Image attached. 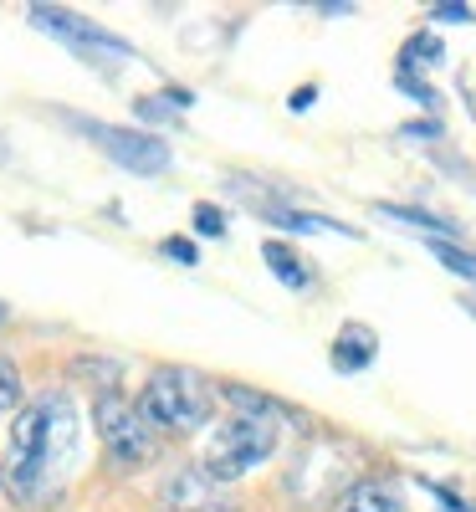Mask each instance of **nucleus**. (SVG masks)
I'll use <instances>...</instances> for the list:
<instances>
[{
  "label": "nucleus",
  "instance_id": "obj_1",
  "mask_svg": "<svg viewBox=\"0 0 476 512\" xmlns=\"http://www.w3.org/2000/svg\"><path fill=\"white\" fill-rule=\"evenodd\" d=\"M82 451H88V436H82L77 400L67 390H41L11 415L6 456H0V492L21 512H47L77 477Z\"/></svg>",
  "mask_w": 476,
  "mask_h": 512
},
{
  "label": "nucleus",
  "instance_id": "obj_2",
  "mask_svg": "<svg viewBox=\"0 0 476 512\" xmlns=\"http://www.w3.org/2000/svg\"><path fill=\"white\" fill-rule=\"evenodd\" d=\"M215 384L200 374V369H185V364H159L144 390L134 395L144 425L159 436V441H185V436H200L205 425L215 420Z\"/></svg>",
  "mask_w": 476,
  "mask_h": 512
},
{
  "label": "nucleus",
  "instance_id": "obj_3",
  "mask_svg": "<svg viewBox=\"0 0 476 512\" xmlns=\"http://www.w3.org/2000/svg\"><path fill=\"white\" fill-rule=\"evenodd\" d=\"M282 446V425L277 420H262V415H226L215 420V431L205 436V451H200V472L215 477L221 487L251 477L256 466H267Z\"/></svg>",
  "mask_w": 476,
  "mask_h": 512
},
{
  "label": "nucleus",
  "instance_id": "obj_4",
  "mask_svg": "<svg viewBox=\"0 0 476 512\" xmlns=\"http://www.w3.org/2000/svg\"><path fill=\"white\" fill-rule=\"evenodd\" d=\"M93 431H98L103 451L113 456V466H123V472H144V466H154L164 456V441L144 425L134 395H123L118 384L93 395Z\"/></svg>",
  "mask_w": 476,
  "mask_h": 512
},
{
  "label": "nucleus",
  "instance_id": "obj_5",
  "mask_svg": "<svg viewBox=\"0 0 476 512\" xmlns=\"http://www.w3.org/2000/svg\"><path fill=\"white\" fill-rule=\"evenodd\" d=\"M62 123H72V134H82L98 154H108L113 164L134 169V175H164L175 164V149L169 139L149 134V128H118V123H103V118H77V113H62Z\"/></svg>",
  "mask_w": 476,
  "mask_h": 512
},
{
  "label": "nucleus",
  "instance_id": "obj_6",
  "mask_svg": "<svg viewBox=\"0 0 476 512\" xmlns=\"http://www.w3.org/2000/svg\"><path fill=\"white\" fill-rule=\"evenodd\" d=\"M26 16H31L36 31L57 36L62 47H72L82 62H93V67H103V62H108V67H123L128 57H134V47H128L123 36H113L108 26L77 16V11H67V6H31Z\"/></svg>",
  "mask_w": 476,
  "mask_h": 512
},
{
  "label": "nucleus",
  "instance_id": "obj_7",
  "mask_svg": "<svg viewBox=\"0 0 476 512\" xmlns=\"http://www.w3.org/2000/svg\"><path fill=\"white\" fill-rule=\"evenodd\" d=\"M159 507L164 512H246L231 487H221L215 477L200 472V461L169 466L164 482H159Z\"/></svg>",
  "mask_w": 476,
  "mask_h": 512
},
{
  "label": "nucleus",
  "instance_id": "obj_8",
  "mask_svg": "<svg viewBox=\"0 0 476 512\" xmlns=\"http://www.w3.org/2000/svg\"><path fill=\"white\" fill-rule=\"evenodd\" d=\"M333 512H410L395 477H354L333 497Z\"/></svg>",
  "mask_w": 476,
  "mask_h": 512
},
{
  "label": "nucleus",
  "instance_id": "obj_9",
  "mask_svg": "<svg viewBox=\"0 0 476 512\" xmlns=\"http://www.w3.org/2000/svg\"><path fill=\"white\" fill-rule=\"evenodd\" d=\"M374 359H379V333L369 323H343L338 338H333V349H328V364L338 374H364Z\"/></svg>",
  "mask_w": 476,
  "mask_h": 512
},
{
  "label": "nucleus",
  "instance_id": "obj_10",
  "mask_svg": "<svg viewBox=\"0 0 476 512\" xmlns=\"http://www.w3.org/2000/svg\"><path fill=\"white\" fill-rule=\"evenodd\" d=\"M215 395H221L236 415H262V420H308L297 405H287V400H277V395H267V390H251V384H236V379H226V384H215Z\"/></svg>",
  "mask_w": 476,
  "mask_h": 512
},
{
  "label": "nucleus",
  "instance_id": "obj_11",
  "mask_svg": "<svg viewBox=\"0 0 476 512\" xmlns=\"http://www.w3.org/2000/svg\"><path fill=\"white\" fill-rule=\"evenodd\" d=\"M256 210H262V221H272L277 231H292V236H318V231L359 236L354 226H343V221H333V216H318V210H297V205H287V200H262Z\"/></svg>",
  "mask_w": 476,
  "mask_h": 512
},
{
  "label": "nucleus",
  "instance_id": "obj_12",
  "mask_svg": "<svg viewBox=\"0 0 476 512\" xmlns=\"http://www.w3.org/2000/svg\"><path fill=\"white\" fill-rule=\"evenodd\" d=\"M262 262L287 292H313L318 287V272L308 267V256H302L297 246H287V241H277V236L262 241Z\"/></svg>",
  "mask_w": 476,
  "mask_h": 512
},
{
  "label": "nucleus",
  "instance_id": "obj_13",
  "mask_svg": "<svg viewBox=\"0 0 476 512\" xmlns=\"http://www.w3.org/2000/svg\"><path fill=\"white\" fill-rule=\"evenodd\" d=\"M374 216H384V221H395V226H410V231H425L430 241H461V226L456 221H446V216H430V210H420V205H374Z\"/></svg>",
  "mask_w": 476,
  "mask_h": 512
},
{
  "label": "nucleus",
  "instance_id": "obj_14",
  "mask_svg": "<svg viewBox=\"0 0 476 512\" xmlns=\"http://www.w3.org/2000/svg\"><path fill=\"white\" fill-rule=\"evenodd\" d=\"M446 62V47H441V36L436 31H415V36H405V47H400V72H430V67H441Z\"/></svg>",
  "mask_w": 476,
  "mask_h": 512
},
{
  "label": "nucleus",
  "instance_id": "obj_15",
  "mask_svg": "<svg viewBox=\"0 0 476 512\" xmlns=\"http://www.w3.org/2000/svg\"><path fill=\"white\" fill-rule=\"evenodd\" d=\"M430 246V256L451 272V277H461L466 287H476V251L471 246H461V241H425Z\"/></svg>",
  "mask_w": 476,
  "mask_h": 512
},
{
  "label": "nucleus",
  "instance_id": "obj_16",
  "mask_svg": "<svg viewBox=\"0 0 476 512\" xmlns=\"http://www.w3.org/2000/svg\"><path fill=\"white\" fill-rule=\"evenodd\" d=\"M21 405H26V379H21L16 359L0 354V420H11Z\"/></svg>",
  "mask_w": 476,
  "mask_h": 512
},
{
  "label": "nucleus",
  "instance_id": "obj_17",
  "mask_svg": "<svg viewBox=\"0 0 476 512\" xmlns=\"http://www.w3.org/2000/svg\"><path fill=\"white\" fill-rule=\"evenodd\" d=\"M395 88H400L405 98H415L425 113H441V93L430 88V82H425L420 72H400V67H395Z\"/></svg>",
  "mask_w": 476,
  "mask_h": 512
},
{
  "label": "nucleus",
  "instance_id": "obj_18",
  "mask_svg": "<svg viewBox=\"0 0 476 512\" xmlns=\"http://www.w3.org/2000/svg\"><path fill=\"white\" fill-rule=\"evenodd\" d=\"M190 221H195V236H205V241H221V236H226V210H221V205H210V200L195 205V216H190Z\"/></svg>",
  "mask_w": 476,
  "mask_h": 512
},
{
  "label": "nucleus",
  "instance_id": "obj_19",
  "mask_svg": "<svg viewBox=\"0 0 476 512\" xmlns=\"http://www.w3.org/2000/svg\"><path fill=\"white\" fill-rule=\"evenodd\" d=\"M425 16L436 26H466V21H476V6H466V0H441V6H430Z\"/></svg>",
  "mask_w": 476,
  "mask_h": 512
},
{
  "label": "nucleus",
  "instance_id": "obj_20",
  "mask_svg": "<svg viewBox=\"0 0 476 512\" xmlns=\"http://www.w3.org/2000/svg\"><path fill=\"white\" fill-rule=\"evenodd\" d=\"M159 256H169V262H180V267H200V246L190 236H164Z\"/></svg>",
  "mask_w": 476,
  "mask_h": 512
},
{
  "label": "nucleus",
  "instance_id": "obj_21",
  "mask_svg": "<svg viewBox=\"0 0 476 512\" xmlns=\"http://www.w3.org/2000/svg\"><path fill=\"white\" fill-rule=\"evenodd\" d=\"M400 139H410V144H436V139H446V123H441V118H415V123L400 128Z\"/></svg>",
  "mask_w": 476,
  "mask_h": 512
},
{
  "label": "nucleus",
  "instance_id": "obj_22",
  "mask_svg": "<svg viewBox=\"0 0 476 512\" xmlns=\"http://www.w3.org/2000/svg\"><path fill=\"white\" fill-rule=\"evenodd\" d=\"M420 487L441 502V512H476V502H466V497H461L456 487H446V482H420Z\"/></svg>",
  "mask_w": 476,
  "mask_h": 512
},
{
  "label": "nucleus",
  "instance_id": "obj_23",
  "mask_svg": "<svg viewBox=\"0 0 476 512\" xmlns=\"http://www.w3.org/2000/svg\"><path fill=\"white\" fill-rule=\"evenodd\" d=\"M134 113H139L144 123H159V128L175 123V108H169L164 98H134Z\"/></svg>",
  "mask_w": 476,
  "mask_h": 512
},
{
  "label": "nucleus",
  "instance_id": "obj_24",
  "mask_svg": "<svg viewBox=\"0 0 476 512\" xmlns=\"http://www.w3.org/2000/svg\"><path fill=\"white\" fill-rule=\"evenodd\" d=\"M313 103H318V82H302V88H292V98H287L292 113H308Z\"/></svg>",
  "mask_w": 476,
  "mask_h": 512
},
{
  "label": "nucleus",
  "instance_id": "obj_25",
  "mask_svg": "<svg viewBox=\"0 0 476 512\" xmlns=\"http://www.w3.org/2000/svg\"><path fill=\"white\" fill-rule=\"evenodd\" d=\"M318 16H354V6H313Z\"/></svg>",
  "mask_w": 476,
  "mask_h": 512
},
{
  "label": "nucleus",
  "instance_id": "obj_26",
  "mask_svg": "<svg viewBox=\"0 0 476 512\" xmlns=\"http://www.w3.org/2000/svg\"><path fill=\"white\" fill-rule=\"evenodd\" d=\"M6 318H11V303H0V328H6Z\"/></svg>",
  "mask_w": 476,
  "mask_h": 512
},
{
  "label": "nucleus",
  "instance_id": "obj_27",
  "mask_svg": "<svg viewBox=\"0 0 476 512\" xmlns=\"http://www.w3.org/2000/svg\"><path fill=\"white\" fill-rule=\"evenodd\" d=\"M466 308H471V318H476V303H466Z\"/></svg>",
  "mask_w": 476,
  "mask_h": 512
}]
</instances>
